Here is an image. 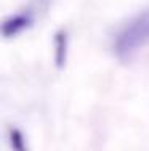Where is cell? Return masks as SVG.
Returning a JSON list of instances; mask_svg holds the SVG:
<instances>
[{"label":"cell","instance_id":"1","mask_svg":"<svg viewBox=\"0 0 149 151\" xmlns=\"http://www.w3.org/2000/svg\"><path fill=\"white\" fill-rule=\"evenodd\" d=\"M146 45H149V10L132 18L117 32L114 52L122 61H127Z\"/></svg>","mask_w":149,"mask_h":151},{"label":"cell","instance_id":"2","mask_svg":"<svg viewBox=\"0 0 149 151\" xmlns=\"http://www.w3.org/2000/svg\"><path fill=\"white\" fill-rule=\"evenodd\" d=\"M34 23V16L31 12H18L6 16L0 23V37L3 39H15L27 31Z\"/></svg>","mask_w":149,"mask_h":151},{"label":"cell","instance_id":"3","mask_svg":"<svg viewBox=\"0 0 149 151\" xmlns=\"http://www.w3.org/2000/svg\"><path fill=\"white\" fill-rule=\"evenodd\" d=\"M53 48H55V63L58 68H63L67 60V34L64 31H58L53 39Z\"/></svg>","mask_w":149,"mask_h":151},{"label":"cell","instance_id":"4","mask_svg":"<svg viewBox=\"0 0 149 151\" xmlns=\"http://www.w3.org/2000/svg\"><path fill=\"white\" fill-rule=\"evenodd\" d=\"M8 143L11 151H29V143L26 140V135L16 127L8 129Z\"/></svg>","mask_w":149,"mask_h":151}]
</instances>
